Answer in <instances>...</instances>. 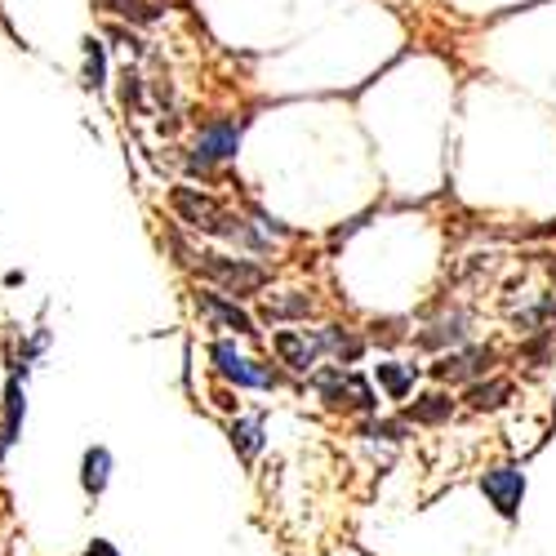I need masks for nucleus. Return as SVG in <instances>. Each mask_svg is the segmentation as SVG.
Returning <instances> with one entry per match:
<instances>
[{
	"label": "nucleus",
	"mask_w": 556,
	"mask_h": 556,
	"mask_svg": "<svg viewBox=\"0 0 556 556\" xmlns=\"http://www.w3.org/2000/svg\"><path fill=\"white\" fill-rule=\"evenodd\" d=\"M197 271L205 276V281L223 286L227 294H237V299H245V294H258V290L267 286V271H263L258 263H250V258H227V254H201V258H197Z\"/></svg>",
	"instance_id": "obj_1"
},
{
	"label": "nucleus",
	"mask_w": 556,
	"mask_h": 556,
	"mask_svg": "<svg viewBox=\"0 0 556 556\" xmlns=\"http://www.w3.org/2000/svg\"><path fill=\"white\" fill-rule=\"evenodd\" d=\"M237 148H241V121H210L197 138V152L188 156V169L205 174V169L237 156Z\"/></svg>",
	"instance_id": "obj_2"
},
{
	"label": "nucleus",
	"mask_w": 556,
	"mask_h": 556,
	"mask_svg": "<svg viewBox=\"0 0 556 556\" xmlns=\"http://www.w3.org/2000/svg\"><path fill=\"white\" fill-rule=\"evenodd\" d=\"M169 210L178 214V223H188L197 231H210V237H223L227 210L210 192H201V188H174L169 192Z\"/></svg>",
	"instance_id": "obj_3"
},
{
	"label": "nucleus",
	"mask_w": 556,
	"mask_h": 556,
	"mask_svg": "<svg viewBox=\"0 0 556 556\" xmlns=\"http://www.w3.org/2000/svg\"><path fill=\"white\" fill-rule=\"evenodd\" d=\"M210 356H214V369H218L227 383H237V388H276V375H271V369L258 365V361H250V356H241L237 343L218 339V343L210 348Z\"/></svg>",
	"instance_id": "obj_4"
},
{
	"label": "nucleus",
	"mask_w": 556,
	"mask_h": 556,
	"mask_svg": "<svg viewBox=\"0 0 556 556\" xmlns=\"http://www.w3.org/2000/svg\"><path fill=\"white\" fill-rule=\"evenodd\" d=\"M481 494L498 507L503 521H517L521 498H526V472L521 468H494V472L481 477Z\"/></svg>",
	"instance_id": "obj_5"
},
{
	"label": "nucleus",
	"mask_w": 556,
	"mask_h": 556,
	"mask_svg": "<svg viewBox=\"0 0 556 556\" xmlns=\"http://www.w3.org/2000/svg\"><path fill=\"white\" fill-rule=\"evenodd\" d=\"M490 365H494V348H463V352L441 356V361L432 365V375H437L441 383H472V379L485 375Z\"/></svg>",
	"instance_id": "obj_6"
},
{
	"label": "nucleus",
	"mask_w": 556,
	"mask_h": 556,
	"mask_svg": "<svg viewBox=\"0 0 556 556\" xmlns=\"http://www.w3.org/2000/svg\"><path fill=\"white\" fill-rule=\"evenodd\" d=\"M23 419H27V392H23V379H10L5 401H0V458L18 445Z\"/></svg>",
	"instance_id": "obj_7"
},
{
	"label": "nucleus",
	"mask_w": 556,
	"mask_h": 556,
	"mask_svg": "<svg viewBox=\"0 0 556 556\" xmlns=\"http://www.w3.org/2000/svg\"><path fill=\"white\" fill-rule=\"evenodd\" d=\"M468 326H472V316L468 312H450V316H441V320H432V326L414 339L419 348H428V352H441V348H458V343H468Z\"/></svg>",
	"instance_id": "obj_8"
},
{
	"label": "nucleus",
	"mask_w": 556,
	"mask_h": 556,
	"mask_svg": "<svg viewBox=\"0 0 556 556\" xmlns=\"http://www.w3.org/2000/svg\"><path fill=\"white\" fill-rule=\"evenodd\" d=\"M197 307H201L210 320H218V326L237 330V334H258V330H254V316H250L241 303L223 299V294H201V299H197Z\"/></svg>",
	"instance_id": "obj_9"
},
{
	"label": "nucleus",
	"mask_w": 556,
	"mask_h": 556,
	"mask_svg": "<svg viewBox=\"0 0 556 556\" xmlns=\"http://www.w3.org/2000/svg\"><path fill=\"white\" fill-rule=\"evenodd\" d=\"M112 450L108 445H89L85 450V458H80V490L89 494V498H99L103 490H108V481H112Z\"/></svg>",
	"instance_id": "obj_10"
},
{
	"label": "nucleus",
	"mask_w": 556,
	"mask_h": 556,
	"mask_svg": "<svg viewBox=\"0 0 556 556\" xmlns=\"http://www.w3.org/2000/svg\"><path fill=\"white\" fill-rule=\"evenodd\" d=\"M276 352H281V361H286V365H294L299 375H307V369L316 365V356H320L316 339L294 334V330H281V334H276Z\"/></svg>",
	"instance_id": "obj_11"
},
{
	"label": "nucleus",
	"mask_w": 556,
	"mask_h": 556,
	"mask_svg": "<svg viewBox=\"0 0 556 556\" xmlns=\"http://www.w3.org/2000/svg\"><path fill=\"white\" fill-rule=\"evenodd\" d=\"M312 339H316V348H320V352H334V356H339V365H356V361H361V352H365V343H361L352 330H339V326L316 330Z\"/></svg>",
	"instance_id": "obj_12"
},
{
	"label": "nucleus",
	"mask_w": 556,
	"mask_h": 556,
	"mask_svg": "<svg viewBox=\"0 0 556 556\" xmlns=\"http://www.w3.org/2000/svg\"><path fill=\"white\" fill-rule=\"evenodd\" d=\"M454 414V401L445 396V392H428V396H419L409 409H405V419H414V424H424V428H437V424H445Z\"/></svg>",
	"instance_id": "obj_13"
},
{
	"label": "nucleus",
	"mask_w": 556,
	"mask_h": 556,
	"mask_svg": "<svg viewBox=\"0 0 556 556\" xmlns=\"http://www.w3.org/2000/svg\"><path fill=\"white\" fill-rule=\"evenodd\" d=\"M80 54H85V85L89 89H103L108 85V45L99 36H85Z\"/></svg>",
	"instance_id": "obj_14"
},
{
	"label": "nucleus",
	"mask_w": 556,
	"mask_h": 556,
	"mask_svg": "<svg viewBox=\"0 0 556 556\" xmlns=\"http://www.w3.org/2000/svg\"><path fill=\"white\" fill-rule=\"evenodd\" d=\"M263 316L267 320H307L312 316V299L307 294H271L267 299V307H263Z\"/></svg>",
	"instance_id": "obj_15"
},
{
	"label": "nucleus",
	"mask_w": 556,
	"mask_h": 556,
	"mask_svg": "<svg viewBox=\"0 0 556 556\" xmlns=\"http://www.w3.org/2000/svg\"><path fill=\"white\" fill-rule=\"evenodd\" d=\"M507 396H513V383H507V379H485V383L468 388V405L472 409H503Z\"/></svg>",
	"instance_id": "obj_16"
},
{
	"label": "nucleus",
	"mask_w": 556,
	"mask_h": 556,
	"mask_svg": "<svg viewBox=\"0 0 556 556\" xmlns=\"http://www.w3.org/2000/svg\"><path fill=\"white\" fill-rule=\"evenodd\" d=\"M99 5L121 14V18H129V23H138V27H148V23L161 18V5H152V0H99Z\"/></svg>",
	"instance_id": "obj_17"
},
{
	"label": "nucleus",
	"mask_w": 556,
	"mask_h": 556,
	"mask_svg": "<svg viewBox=\"0 0 556 556\" xmlns=\"http://www.w3.org/2000/svg\"><path fill=\"white\" fill-rule=\"evenodd\" d=\"M231 445L241 458H254L263 450V419H237L231 424Z\"/></svg>",
	"instance_id": "obj_18"
},
{
	"label": "nucleus",
	"mask_w": 556,
	"mask_h": 556,
	"mask_svg": "<svg viewBox=\"0 0 556 556\" xmlns=\"http://www.w3.org/2000/svg\"><path fill=\"white\" fill-rule=\"evenodd\" d=\"M379 383L388 388V396H409V388H414V369H405V365H379Z\"/></svg>",
	"instance_id": "obj_19"
},
{
	"label": "nucleus",
	"mask_w": 556,
	"mask_h": 556,
	"mask_svg": "<svg viewBox=\"0 0 556 556\" xmlns=\"http://www.w3.org/2000/svg\"><path fill=\"white\" fill-rule=\"evenodd\" d=\"M369 339L375 343H383V348H392V343H401L405 339V320H375V330H369Z\"/></svg>",
	"instance_id": "obj_20"
},
{
	"label": "nucleus",
	"mask_w": 556,
	"mask_h": 556,
	"mask_svg": "<svg viewBox=\"0 0 556 556\" xmlns=\"http://www.w3.org/2000/svg\"><path fill=\"white\" fill-rule=\"evenodd\" d=\"M552 348H556V330H543V334H539V339H530V343H526V348H521V356H526V361H530V365H543V361H547V352H552Z\"/></svg>",
	"instance_id": "obj_21"
},
{
	"label": "nucleus",
	"mask_w": 556,
	"mask_h": 556,
	"mask_svg": "<svg viewBox=\"0 0 556 556\" xmlns=\"http://www.w3.org/2000/svg\"><path fill=\"white\" fill-rule=\"evenodd\" d=\"M121 103H125V108H134V112L143 108V80H138L134 72H125V76H121Z\"/></svg>",
	"instance_id": "obj_22"
},
{
	"label": "nucleus",
	"mask_w": 556,
	"mask_h": 556,
	"mask_svg": "<svg viewBox=\"0 0 556 556\" xmlns=\"http://www.w3.org/2000/svg\"><path fill=\"white\" fill-rule=\"evenodd\" d=\"M365 437H383V441H405V424H388V419H379V424H369V428H365Z\"/></svg>",
	"instance_id": "obj_23"
},
{
	"label": "nucleus",
	"mask_w": 556,
	"mask_h": 556,
	"mask_svg": "<svg viewBox=\"0 0 556 556\" xmlns=\"http://www.w3.org/2000/svg\"><path fill=\"white\" fill-rule=\"evenodd\" d=\"M80 556H121V552H116V547H112L108 539H94V543H89V547H85Z\"/></svg>",
	"instance_id": "obj_24"
},
{
	"label": "nucleus",
	"mask_w": 556,
	"mask_h": 556,
	"mask_svg": "<svg viewBox=\"0 0 556 556\" xmlns=\"http://www.w3.org/2000/svg\"><path fill=\"white\" fill-rule=\"evenodd\" d=\"M552 276H556V263H552Z\"/></svg>",
	"instance_id": "obj_25"
}]
</instances>
